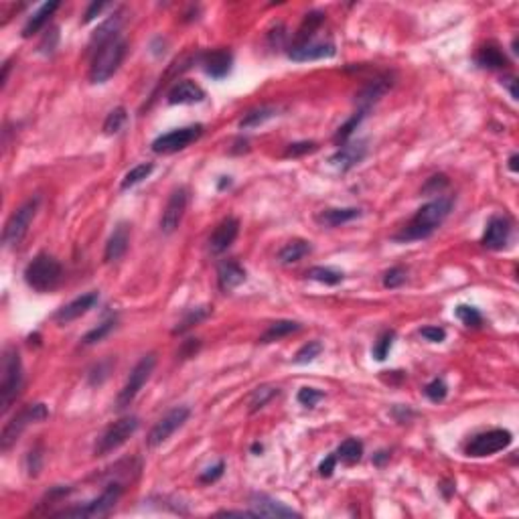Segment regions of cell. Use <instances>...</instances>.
<instances>
[{
	"instance_id": "obj_13",
	"label": "cell",
	"mask_w": 519,
	"mask_h": 519,
	"mask_svg": "<svg viewBox=\"0 0 519 519\" xmlns=\"http://www.w3.org/2000/svg\"><path fill=\"white\" fill-rule=\"evenodd\" d=\"M187 203H189V191H187L185 187H177L171 193V197H169V201H167V205L162 209V215H160V229H162V233L177 231V227L181 225L183 218H185Z\"/></svg>"
},
{
	"instance_id": "obj_25",
	"label": "cell",
	"mask_w": 519,
	"mask_h": 519,
	"mask_svg": "<svg viewBox=\"0 0 519 519\" xmlns=\"http://www.w3.org/2000/svg\"><path fill=\"white\" fill-rule=\"evenodd\" d=\"M357 218H361V209H357V207H335V209L319 211L315 220L323 227H339V225L353 222Z\"/></svg>"
},
{
	"instance_id": "obj_22",
	"label": "cell",
	"mask_w": 519,
	"mask_h": 519,
	"mask_svg": "<svg viewBox=\"0 0 519 519\" xmlns=\"http://www.w3.org/2000/svg\"><path fill=\"white\" fill-rule=\"evenodd\" d=\"M246 282V270L240 262L235 260H223L218 266V284L223 293L235 290L240 284Z\"/></svg>"
},
{
	"instance_id": "obj_8",
	"label": "cell",
	"mask_w": 519,
	"mask_h": 519,
	"mask_svg": "<svg viewBox=\"0 0 519 519\" xmlns=\"http://www.w3.org/2000/svg\"><path fill=\"white\" fill-rule=\"evenodd\" d=\"M154 366H156V355H154V353H147V355L134 366V370L130 371V375H128L124 388H122L120 394H118L116 408L124 410L134 402V398L138 396V392L145 388V383L149 381V377L152 375Z\"/></svg>"
},
{
	"instance_id": "obj_28",
	"label": "cell",
	"mask_w": 519,
	"mask_h": 519,
	"mask_svg": "<svg viewBox=\"0 0 519 519\" xmlns=\"http://www.w3.org/2000/svg\"><path fill=\"white\" fill-rule=\"evenodd\" d=\"M120 25H122V12L112 14L106 23H102V25H100V29L94 33V37H92V41H89V47L94 49V53H96L102 45H106L108 41H112L114 37H118V29H120Z\"/></svg>"
},
{
	"instance_id": "obj_54",
	"label": "cell",
	"mask_w": 519,
	"mask_h": 519,
	"mask_svg": "<svg viewBox=\"0 0 519 519\" xmlns=\"http://www.w3.org/2000/svg\"><path fill=\"white\" fill-rule=\"evenodd\" d=\"M199 347H201V343L197 341V339H189L183 343V347H181V351H179V355L187 359V357H193L197 351H199Z\"/></svg>"
},
{
	"instance_id": "obj_56",
	"label": "cell",
	"mask_w": 519,
	"mask_h": 519,
	"mask_svg": "<svg viewBox=\"0 0 519 519\" xmlns=\"http://www.w3.org/2000/svg\"><path fill=\"white\" fill-rule=\"evenodd\" d=\"M503 85H507L511 98L518 100V79H516V77H505V79H503Z\"/></svg>"
},
{
	"instance_id": "obj_53",
	"label": "cell",
	"mask_w": 519,
	"mask_h": 519,
	"mask_svg": "<svg viewBox=\"0 0 519 519\" xmlns=\"http://www.w3.org/2000/svg\"><path fill=\"white\" fill-rule=\"evenodd\" d=\"M108 4L106 2H92L89 6H87V10H85V14H83V25H87V23H92L104 8H106Z\"/></svg>"
},
{
	"instance_id": "obj_20",
	"label": "cell",
	"mask_w": 519,
	"mask_h": 519,
	"mask_svg": "<svg viewBox=\"0 0 519 519\" xmlns=\"http://www.w3.org/2000/svg\"><path fill=\"white\" fill-rule=\"evenodd\" d=\"M130 225L126 222L118 223L112 231V235L108 237V244H106V250H104V262H118L122 258L126 252H128V246H130Z\"/></svg>"
},
{
	"instance_id": "obj_9",
	"label": "cell",
	"mask_w": 519,
	"mask_h": 519,
	"mask_svg": "<svg viewBox=\"0 0 519 519\" xmlns=\"http://www.w3.org/2000/svg\"><path fill=\"white\" fill-rule=\"evenodd\" d=\"M203 134V124H191L185 128H175L167 134H160L152 140L150 149L156 154H173L179 150H185L193 142H197Z\"/></svg>"
},
{
	"instance_id": "obj_50",
	"label": "cell",
	"mask_w": 519,
	"mask_h": 519,
	"mask_svg": "<svg viewBox=\"0 0 519 519\" xmlns=\"http://www.w3.org/2000/svg\"><path fill=\"white\" fill-rule=\"evenodd\" d=\"M420 337H424L430 343H443L446 339V331L443 327H422L420 329Z\"/></svg>"
},
{
	"instance_id": "obj_39",
	"label": "cell",
	"mask_w": 519,
	"mask_h": 519,
	"mask_svg": "<svg viewBox=\"0 0 519 519\" xmlns=\"http://www.w3.org/2000/svg\"><path fill=\"white\" fill-rule=\"evenodd\" d=\"M454 315H456V319L463 323V325H467V327H473V329H477V327H481L483 325V315L475 308V306H469V304H458L456 308H454Z\"/></svg>"
},
{
	"instance_id": "obj_40",
	"label": "cell",
	"mask_w": 519,
	"mask_h": 519,
	"mask_svg": "<svg viewBox=\"0 0 519 519\" xmlns=\"http://www.w3.org/2000/svg\"><path fill=\"white\" fill-rule=\"evenodd\" d=\"M276 110L274 108H258V110H250L242 120H240V128H256L260 124H264L266 120L274 118Z\"/></svg>"
},
{
	"instance_id": "obj_29",
	"label": "cell",
	"mask_w": 519,
	"mask_h": 519,
	"mask_svg": "<svg viewBox=\"0 0 519 519\" xmlns=\"http://www.w3.org/2000/svg\"><path fill=\"white\" fill-rule=\"evenodd\" d=\"M313 252V246L306 240H293L288 244H284V248L278 252V262L280 264H297L304 256H308Z\"/></svg>"
},
{
	"instance_id": "obj_30",
	"label": "cell",
	"mask_w": 519,
	"mask_h": 519,
	"mask_svg": "<svg viewBox=\"0 0 519 519\" xmlns=\"http://www.w3.org/2000/svg\"><path fill=\"white\" fill-rule=\"evenodd\" d=\"M477 63L487 70H503L507 65V57L497 45H485L477 53Z\"/></svg>"
},
{
	"instance_id": "obj_42",
	"label": "cell",
	"mask_w": 519,
	"mask_h": 519,
	"mask_svg": "<svg viewBox=\"0 0 519 519\" xmlns=\"http://www.w3.org/2000/svg\"><path fill=\"white\" fill-rule=\"evenodd\" d=\"M394 341H396V331H385V333L379 335V339L375 341L373 351H371L373 357H375L377 361H385L388 355H390V351H392Z\"/></svg>"
},
{
	"instance_id": "obj_17",
	"label": "cell",
	"mask_w": 519,
	"mask_h": 519,
	"mask_svg": "<svg viewBox=\"0 0 519 519\" xmlns=\"http://www.w3.org/2000/svg\"><path fill=\"white\" fill-rule=\"evenodd\" d=\"M252 511L256 513V518H300V513L286 507L284 503L276 501L270 495L256 493L252 495Z\"/></svg>"
},
{
	"instance_id": "obj_18",
	"label": "cell",
	"mask_w": 519,
	"mask_h": 519,
	"mask_svg": "<svg viewBox=\"0 0 519 519\" xmlns=\"http://www.w3.org/2000/svg\"><path fill=\"white\" fill-rule=\"evenodd\" d=\"M203 100H205L203 87L197 85L195 81H189V79L177 81L167 94V102L171 106H191V104H199Z\"/></svg>"
},
{
	"instance_id": "obj_41",
	"label": "cell",
	"mask_w": 519,
	"mask_h": 519,
	"mask_svg": "<svg viewBox=\"0 0 519 519\" xmlns=\"http://www.w3.org/2000/svg\"><path fill=\"white\" fill-rule=\"evenodd\" d=\"M321 353H323V345H321L319 341H308L306 345H302V347L298 349L293 361H295L297 366H306V363L315 361Z\"/></svg>"
},
{
	"instance_id": "obj_38",
	"label": "cell",
	"mask_w": 519,
	"mask_h": 519,
	"mask_svg": "<svg viewBox=\"0 0 519 519\" xmlns=\"http://www.w3.org/2000/svg\"><path fill=\"white\" fill-rule=\"evenodd\" d=\"M128 122V112L126 108H122V106H118V108H114V110L106 116V120H104V134H118L122 128H124V124Z\"/></svg>"
},
{
	"instance_id": "obj_43",
	"label": "cell",
	"mask_w": 519,
	"mask_h": 519,
	"mask_svg": "<svg viewBox=\"0 0 519 519\" xmlns=\"http://www.w3.org/2000/svg\"><path fill=\"white\" fill-rule=\"evenodd\" d=\"M114 327H116V319H108V321L100 323L98 327H94L89 333L83 335L81 343H83V345H96V343L104 341V339L114 331Z\"/></svg>"
},
{
	"instance_id": "obj_6",
	"label": "cell",
	"mask_w": 519,
	"mask_h": 519,
	"mask_svg": "<svg viewBox=\"0 0 519 519\" xmlns=\"http://www.w3.org/2000/svg\"><path fill=\"white\" fill-rule=\"evenodd\" d=\"M45 418H49V410H47L45 404H31V406L21 410L10 422H6V426H4V430H2V436H0V450H2V452H8L10 446L21 438V434H23L31 424L43 422Z\"/></svg>"
},
{
	"instance_id": "obj_58",
	"label": "cell",
	"mask_w": 519,
	"mask_h": 519,
	"mask_svg": "<svg viewBox=\"0 0 519 519\" xmlns=\"http://www.w3.org/2000/svg\"><path fill=\"white\" fill-rule=\"evenodd\" d=\"M518 154H511V156H509V171H511V173H518Z\"/></svg>"
},
{
	"instance_id": "obj_47",
	"label": "cell",
	"mask_w": 519,
	"mask_h": 519,
	"mask_svg": "<svg viewBox=\"0 0 519 519\" xmlns=\"http://www.w3.org/2000/svg\"><path fill=\"white\" fill-rule=\"evenodd\" d=\"M317 149H319L317 142H308V140H304V142H295V145H288V147H286L284 156H286V158H297V156H302V154L315 152Z\"/></svg>"
},
{
	"instance_id": "obj_33",
	"label": "cell",
	"mask_w": 519,
	"mask_h": 519,
	"mask_svg": "<svg viewBox=\"0 0 519 519\" xmlns=\"http://www.w3.org/2000/svg\"><path fill=\"white\" fill-rule=\"evenodd\" d=\"M152 171H154V165H152V162H140V165L132 167V169L124 175V179H122V183H120V189H122V191H128V189H132V187L140 185L145 179H149Z\"/></svg>"
},
{
	"instance_id": "obj_48",
	"label": "cell",
	"mask_w": 519,
	"mask_h": 519,
	"mask_svg": "<svg viewBox=\"0 0 519 519\" xmlns=\"http://www.w3.org/2000/svg\"><path fill=\"white\" fill-rule=\"evenodd\" d=\"M57 41H59V31H57V29L47 31V35H45V39H43V43L39 45V51H41V53H45V55H51V53L55 51V47H57Z\"/></svg>"
},
{
	"instance_id": "obj_31",
	"label": "cell",
	"mask_w": 519,
	"mask_h": 519,
	"mask_svg": "<svg viewBox=\"0 0 519 519\" xmlns=\"http://www.w3.org/2000/svg\"><path fill=\"white\" fill-rule=\"evenodd\" d=\"M297 331H300V323L297 321H276L262 333L260 343H274V341H280V339L297 333Z\"/></svg>"
},
{
	"instance_id": "obj_1",
	"label": "cell",
	"mask_w": 519,
	"mask_h": 519,
	"mask_svg": "<svg viewBox=\"0 0 519 519\" xmlns=\"http://www.w3.org/2000/svg\"><path fill=\"white\" fill-rule=\"evenodd\" d=\"M454 205V199L452 197H438L426 205H422L416 215L408 222V225L394 235L396 242H420V240H426L430 237L443 223L450 215V209Z\"/></svg>"
},
{
	"instance_id": "obj_14",
	"label": "cell",
	"mask_w": 519,
	"mask_h": 519,
	"mask_svg": "<svg viewBox=\"0 0 519 519\" xmlns=\"http://www.w3.org/2000/svg\"><path fill=\"white\" fill-rule=\"evenodd\" d=\"M509 237H511V223H509V220L501 218V215H493L487 222L481 244L487 250L499 252L509 244Z\"/></svg>"
},
{
	"instance_id": "obj_16",
	"label": "cell",
	"mask_w": 519,
	"mask_h": 519,
	"mask_svg": "<svg viewBox=\"0 0 519 519\" xmlns=\"http://www.w3.org/2000/svg\"><path fill=\"white\" fill-rule=\"evenodd\" d=\"M98 300H100V295H98V293H87V295H81V297L74 298L72 302L63 304V306L53 315V321L59 323V325H67V323H72L75 319L87 315V313L98 304Z\"/></svg>"
},
{
	"instance_id": "obj_3",
	"label": "cell",
	"mask_w": 519,
	"mask_h": 519,
	"mask_svg": "<svg viewBox=\"0 0 519 519\" xmlns=\"http://www.w3.org/2000/svg\"><path fill=\"white\" fill-rule=\"evenodd\" d=\"M2 377H0V412L2 416L8 414L12 404L17 402L21 388H23V363L21 355L14 347H6L2 353Z\"/></svg>"
},
{
	"instance_id": "obj_12",
	"label": "cell",
	"mask_w": 519,
	"mask_h": 519,
	"mask_svg": "<svg viewBox=\"0 0 519 519\" xmlns=\"http://www.w3.org/2000/svg\"><path fill=\"white\" fill-rule=\"evenodd\" d=\"M189 416H191V410L187 408V406H177V408L169 410L152 428H150L149 436H147V445L150 448H156V446L165 445L183 424H185L187 420H189Z\"/></svg>"
},
{
	"instance_id": "obj_34",
	"label": "cell",
	"mask_w": 519,
	"mask_h": 519,
	"mask_svg": "<svg viewBox=\"0 0 519 519\" xmlns=\"http://www.w3.org/2000/svg\"><path fill=\"white\" fill-rule=\"evenodd\" d=\"M306 278L321 282V284H327V286H337L343 282V272H339L335 268H325V266H313L306 272Z\"/></svg>"
},
{
	"instance_id": "obj_19",
	"label": "cell",
	"mask_w": 519,
	"mask_h": 519,
	"mask_svg": "<svg viewBox=\"0 0 519 519\" xmlns=\"http://www.w3.org/2000/svg\"><path fill=\"white\" fill-rule=\"evenodd\" d=\"M237 233H240V222L235 218H225L223 222L218 223L209 237L211 254H223L235 242Z\"/></svg>"
},
{
	"instance_id": "obj_60",
	"label": "cell",
	"mask_w": 519,
	"mask_h": 519,
	"mask_svg": "<svg viewBox=\"0 0 519 519\" xmlns=\"http://www.w3.org/2000/svg\"><path fill=\"white\" fill-rule=\"evenodd\" d=\"M222 179H223V181H222V183H220V189H223V187H225V185H227V187L231 185V181H229V177H222Z\"/></svg>"
},
{
	"instance_id": "obj_44",
	"label": "cell",
	"mask_w": 519,
	"mask_h": 519,
	"mask_svg": "<svg viewBox=\"0 0 519 519\" xmlns=\"http://www.w3.org/2000/svg\"><path fill=\"white\" fill-rule=\"evenodd\" d=\"M446 394H448V385H446V381L443 377H436V379H432L430 383L424 385V396L430 402H434V404L443 402L446 398Z\"/></svg>"
},
{
	"instance_id": "obj_24",
	"label": "cell",
	"mask_w": 519,
	"mask_h": 519,
	"mask_svg": "<svg viewBox=\"0 0 519 519\" xmlns=\"http://www.w3.org/2000/svg\"><path fill=\"white\" fill-rule=\"evenodd\" d=\"M392 87V81L388 77H375L371 79L370 83L357 94V104H359V110L370 112L373 104H377L385 94L388 89Z\"/></svg>"
},
{
	"instance_id": "obj_10",
	"label": "cell",
	"mask_w": 519,
	"mask_h": 519,
	"mask_svg": "<svg viewBox=\"0 0 519 519\" xmlns=\"http://www.w3.org/2000/svg\"><path fill=\"white\" fill-rule=\"evenodd\" d=\"M511 443H513V434L509 430L493 428V430H487V432L473 436L471 443L465 448V452H467V456L483 458V456H491V454L505 450Z\"/></svg>"
},
{
	"instance_id": "obj_4",
	"label": "cell",
	"mask_w": 519,
	"mask_h": 519,
	"mask_svg": "<svg viewBox=\"0 0 519 519\" xmlns=\"http://www.w3.org/2000/svg\"><path fill=\"white\" fill-rule=\"evenodd\" d=\"M126 57V41L114 37L106 45H102L92 59L89 67V81L92 83H106L112 75L116 74Z\"/></svg>"
},
{
	"instance_id": "obj_5",
	"label": "cell",
	"mask_w": 519,
	"mask_h": 519,
	"mask_svg": "<svg viewBox=\"0 0 519 519\" xmlns=\"http://www.w3.org/2000/svg\"><path fill=\"white\" fill-rule=\"evenodd\" d=\"M39 203H41V197H33V199L25 201V203L8 218V222L4 225V231H2V244H4L6 248H17V246L25 240V235H27L31 223H33L35 215H37Z\"/></svg>"
},
{
	"instance_id": "obj_37",
	"label": "cell",
	"mask_w": 519,
	"mask_h": 519,
	"mask_svg": "<svg viewBox=\"0 0 519 519\" xmlns=\"http://www.w3.org/2000/svg\"><path fill=\"white\" fill-rule=\"evenodd\" d=\"M278 394H280V390L274 388V385H262L258 390H254V394H252V398H250V412L256 414V412L264 408L270 400H274Z\"/></svg>"
},
{
	"instance_id": "obj_21",
	"label": "cell",
	"mask_w": 519,
	"mask_h": 519,
	"mask_svg": "<svg viewBox=\"0 0 519 519\" xmlns=\"http://www.w3.org/2000/svg\"><path fill=\"white\" fill-rule=\"evenodd\" d=\"M231 63H233V55L227 49H215L203 55V70L205 74L213 79H223L225 75H229L231 72Z\"/></svg>"
},
{
	"instance_id": "obj_11",
	"label": "cell",
	"mask_w": 519,
	"mask_h": 519,
	"mask_svg": "<svg viewBox=\"0 0 519 519\" xmlns=\"http://www.w3.org/2000/svg\"><path fill=\"white\" fill-rule=\"evenodd\" d=\"M140 426V420L136 416H124L118 422H114L110 428L100 436L98 445H96V456H106L114 452L116 448L124 445Z\"/></svg>"
},
{
	"instance_id": "obj_35",
	"label": "cell",
	"mask_w": 519,
	"mask_h": 519,
	"mask_svg": "<svg viewBox=\"0 0 519 519\" xmlns=\"http://www.w3.org/2000/svg\"><path fill=\"white\" fill-rule=\"evenodd\" d=\"M211 315V310H209V306H197V308H191L189 313H187L185 317L179 321V325L175 327V331L173 333L179 335V333H185L189 331L193 325H199L203 319H207Z\"/></svg>"
},
{
	"instance_id": "obj_2",
	"label": "cell",
	"mask_w": 519,
	"mask_h": 519,
	"mask_svg": "<svg viewBox=\"0 0 519 519\" xmlns=\"http://www.w3.org/2000/svg\"><path fill=\"white\" fill-rule=\"evenodd\" d=\"M63 278V268L59 260L47 252H41L25 268V282L35 293H51L59 286Z\"/></svg>"
},
{
	"instance_id": "obj_57",
	"label": "cell",
	"mask_w": 519,
	"mask_h": 519,
	"mask_svg": "<svg viewBox=\"0 0 519 519\" xmlns=\"http://www.w3.org/2000/svg\"><path fill=\"white\" fill-rule=\"evenodd\" d=\"M388 458H390V452H385V450H379V452H377V454L373 456V463H375L377 467H381V465H383V463H385Z\"/></svg>"
},
{
	"instance_id": "obj_27",
	"label": "cell",
	"mask_w": 519,
	"mask_h": 519,
	"mask_svg": "<svg viewBox=\"0 0 519 519\" xmlns=\"http://www.w3.org/2000/svg\"><path fill=\"white\" fill-rule=\"evenodd\" d=\"M323 23H325V12H321V10L308 12V14L304 17L302 25L298 27L297 37L293 41V47H298V45H304V43L313 41V39H315V33L319 31V27H321Z\"/></svg>"
},
{
	"instance_id": "obj_15",
	"label": "cell",
	"mask_w": 519,
	"mask_h": 519,
	"mask_svg": "<svg viewBox=\"0 0 519 519\" xmlns=\"http://www.w3.org/2000/svg\"><path fill=\"white\" fill-rule=\"evenodd\" d=\"M337 53L335 49V43L331 41H308L304 45H298V47H290L288 51V57L293 61H298V63H304V61H317V59H329Z\"/></svg>"
},
{
	"instance_id": "obj_46",
	"label": "cell",
	"mask_w": 519,
	"mask_h": 519,
	"mask_svg": "<svg viewBox=\"0 0 519 519\" xmlns=\"http://www.w3.org/2000/svg\"><path fill=\"white\" fill-rule=\"evenodd\" d=\"M406 278H408V272L400 266H394L383 274V286L385 288H400L406 282Z\"/></svg>"
},
{
	"instance_id": "obj_55",
	"label": "cell",
	"mask_w": 519,
	"mask_h": 519,
	"mask_svg": "<svg viewBox=\"0 0 519 519\" xmlns=\"http://www.w3.org/2000/svg\"><path fill=\"white\" fill-rule=\"evenodd\" d=\"M335 467H337V456L331 454V456H327V458L319 465V473H321V477H331V475H333Z\"/></svg>"
},
{
	"instance_id": "obj_26",
	"label": "cell",
	"mask_w": 519,
	"mask_h": 519,
	"mask_svg": "<svg viewBox=\"0 0 519 519\" xmlns=\"http://www.w3.org/2000/svg\"><path fill=\"white\" fill-rule=\"evenodd\" d=\"M57 8H59V2H45V4H41L37 10L29 17L27 25L23 27V37L29 39L33 37V35H37L39 31L49 23V19L53 17V12Z\"/></svg>"
},
{
	"instance_id": "obj_52",
	"label": "cell",
	"mask_w": 519,
	"mask_h": 519,
	"mask_svg": "<svg viewBox=\"0 0 519 519\" xmlns=\"http://www.w3.org/2000/svg\"><path fill=\"white\" fill-rule=\"evenodd\" d=\"M448 185V179H446L445 175H434V177H430L428 179V183L424 185V193H432V195H436L438 191H443L445 187Z\"/></svg>"
},
{
	"instance_id": "obj_23",
	"label": "cell",
	"mask_w": 519,
	"mask_h": 519,
	"mask_svg": "<svg viewBox=\"0 0 519 519\" xmlns=\"http://www.w3.org/2000/svg\"><path fill=\"white\" fill-rule=\"evenodd\" d=\"M366 154H368V147H366L363 140L357 142V145H343V147H339V150L331 156V162H333L339 171L345 173V171L353 169L355 165H359V162L363 160Z\"/></svg>"
},
{
	"instance_id": "obj_49",
	"label": "cell",
	"mask_w": 519,
	"mask_h": 519,
	"mask_svg": "<svg viewBox=\"0 0 519 519\" xmlns=\"http://www.w3.org/2000/svg\"><path fill=\"white\" fill-rule=\"evenodd\" d=\"M41 460H43V454H41V450L37 448H33L29 454H27V471H29V475L31 477H37L39 471H41Z\"/></svg>"
},
{
	"instance_id": "obj_7",
	"label": "cell",
	"mask_w": 519,
	"mask_h": 519,
	"mask_svg": "<svg viewBox=\"0 0 519 519\" xmlns=\"http://www.w3.org/2000/svg\"><path fill=\"white\" fill-rule=\"evenodd\" d=\"M124 493V487L122 483H110L102 493L100 497H96L94 501L85 503V505H79V507H74V509H63L59 513H55L57 518H104L108 516L114 505L118 503V499L122 497Z\"/></svg>"
},
{
	"instance_id": "obj_36",
	"label": "cell",
	"mask_w": 519,
	"mask_h": 519,
	"mask_svg": "<svg viewBox=\"0 0 519 519\" xmlns=\"http://www.w3.org/2000/svg\"><path fill=\"white\" fill-rule=\"evenodd\" d=\"M366 116H368V112L366 110L355 112V114H353V116H351V118H349V120H347V122L339 128V130H337V134H335V142L343 147V145L351 138V134L357 130V126L361 124V120H363Z\"/></svg>"
},
{
	"instance_id": "obj_45",
	"label": "cell",
	"mask_w": 519,
	"mask_h": 519,
	"mask_svg": "<svg viewBox=\"0 0 519 519\" xmlns=\"http://www.w3.org/2000/svg\"><path fill=\"white\" fill-rule=\"evenodd\" d=\"M323 398H325V394L321 390H315V388H300L297 396L298 404L304 406V408H315Z\"/></svg>"
},
{
	"instance_id": "obj_51",
	"label": "cell",
	"mask_w": 519,
	"mask_h": 519,
	"mask_svg": "<svg viewBox=\"0 0 519 519\" xmlns=\"http://www.w3.org/2000/svg\"><path fill=\"white\" fill-rule=\"evenodd\" d=\"M223 471H225V463L223 460H220L215 467H209L205 473H201V477H199V481L201 483H215L218 479H222V475H223Z\"/></svg>"
},
{
	"instance_id": "obj_59",
	"label": "cell",
	"mask_w": 519,
	"mask_h": 519,
	"mask_svg": "<svg viewBox=\"0 0 519 519\" xmlns=\"http://www.w3.org/2000/svg\"><path fill=\"white\" fill-rule=\"evenodd\" d=\"M262 450H264V446L260 445V443H254V445H252V452H254V454H260Z\"/></svg>"
},
{
	"instance_id": "obj_32",
	"label": "cell",
	"mask_w": 519,
	"mask_h": 519,
	"mask_svg": "<svg viewBox=\"0 0 519 519\" xmlns=\"http://www.w3.org/2000/svg\"><path fill=\"white\" fill-rule=\"evenodd\" d=\"M335 456H337V460H341V463H345V465H355V463H359L361 456H363V445H361V441H357V438H347V441H343V443L339 445Z\"/></svg>"
}]
</instances>
